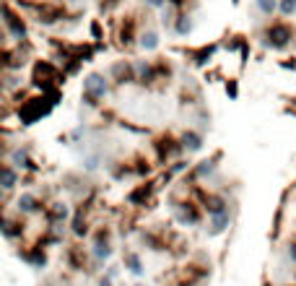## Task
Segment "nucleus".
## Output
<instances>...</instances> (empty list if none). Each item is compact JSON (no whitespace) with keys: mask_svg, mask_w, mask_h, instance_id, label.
Here are the masks:
<instances>
[{"mask_svg":"<svg viewBox=\"0 0 296 286\" xmlns=\"http://www.w3.org/2000/svg\"><path fill=\"white\" fill-rule=\"evenodd\" d=\"M179 146L184 148V151L195 154V151H200V148H203V135H200V133H195V130H187V133H182Z\"/></svg>","mask_w":296,"mask_h":286,"instance_id":"423d86ee","label":"nucleus"},{"mask_svg":"<svg viewBox=\"0 0 296 286\" xmlns=\"http://www.w3.org/2000/svg\"><path fill=\"white\" fill-rule=\"evenodd\" d=\"M296 13V0H280L278 3V16L280 19H291Z\"/></svg>","mask_w":296,"mask_h":286,"instance_id":"ddd939ff","label":"nucleus"},{"mask_svg":"<svg viewBox=\"0 0 296 286\" xmlns=\"http://www.w3.org/2000/svg\"><path fill=\"white\" fill-rule=\"evenodd\" d=\"M16 182H19V169L13 164H6L3 167V190H13Z\"/></svg>","mask_w":296,"mask_h":286,"instance_id":"9d476101","label":"nucleus"},{"mask_svg":"<svg viewBox=\"0 0 296 286\" xmlns=\"http://www.w3.org/2000/svg\"><path fill=\"white\" fill-rule=\"evenodd\" d=\"M138 44H140V50H146V52H153L156 47H159V34H156V29H140Z\"/></svg>","mask_w":296,"mask_h":286,"instance_id":"0eeeda50","label":"nucleus"},{"mask_svg":"<svg viewBox=\"0 0 296 286\" xmlns=\"http://www.w3.org/2000/svg\"><path fill=\"white\" fill-rule=\"evenodd\" d=\"M109 78H112L115 83H120V86L138 81L135 63H130V60H117V63H115L112 68H109Z\"/></svg>","mask_w":296,"mask_h":286,"instance_id":"20e7f679","label":"nucleus"},{"mask_svg":"<svg viewBox=\"0 0 296 286\" xmlns=\"http://www.w3.org/2000/svg\"><path fill=\"white\" fill-rule=\"evenodd\" d=\"M143 3H146L148 8H159V11H161V8H166L169 0H143Z\"/></svg>","mask_w":296,"mask_h":286,"instance_id":"f3484780","label":"nucleus"},{"mask_svg":"<svg viewBox=\"0 0 296 286\" xmlns=\"http://www.w3.org/2000/svg\"><path fill=\"white\" fill-rule=\"evenodd\" d=\"M65 3H81V0H65Z\"/></svg>","mask_w":296,"mask_h":286,"instance_id":"6ab92c4d","label":"nucleus"},{"mask_svg":"<svg viewBox=\"0 0 296 286\" xmlns=\"http://www.w3.org/2000/svg\"><path fill=\"white\" fill-rule=\"evenodd\" d=\"M8 164H13V167L16 169H31V167H34V161H31L29 159V151H26V148H16V151L11 154V161Z\"/></svg>","mask_w":296,"mask_h":286,"instance_id":"6e6552de","label":"nucleus"},{"mask_svg":"<svg viewBox=\"0 0 296 286\" xmlns=\"http://www.w3.org/2000/svg\"><path fill=\"white\" fill-rule=\"evenodd\" d=\"M68 214H70V208H68L65 203H55V206H52L50 219H52L55 224H60V221H65V219H68Z\"/></svg>","mask_w":296,"mask_h":286,"instance_id":"4468645a","label":"nucleus"},{"mask_svg":"<svg viewBox=\"0 0 296 286\" xmlns=\"http://www.w3.org/2000/svg\"><path fill=\"white\" fill-rule=\"evenodd\" d=\"M293 37H296V29H293L286 19L268 21V26L262 29V44H265L268 50H275V52L286 50L288 44L293 42Z\"/></svg>","mask_w":296,"mask_h":286,"instance_id":"f257e3e1","label":"nucleus"},{"mask_svg":"<svg viewBox=\"0 0 296 286\" xmlns=\"http://www.w3.org/2000/svg\"><path fill=\"white\" fill-rule=\"evenodd\" d=\"M192 29H195L192 13H190V11H182L179 16H177V21H174V26H171V32H174L177 37H190Z\"/></svg>","mask_w":296,"mask_h":286,"instance_id":"39448f33","label":"nucleus"},{"mask_svg":"<svg viewBox=\"0 0 296 286\" xmlns=\"http://www.w3.org/2000/svg\"><path fill=\"white\" fill-rule=\"evenodd\" d=\"M213 169H216V161H200V164H198V167L192 169V177H195V179H200V177H206V174H211Z\"/></svg>","mask_w":296,"mask_h":286,"instance_id":"2eb2a0df","label":"nucleus"},{"mask_svg":"<svg viewBox=\"0 0 296 286\" xmlns=\"http://www.w3.org/2000/svg\"><path fill=\"white\" fill-rule=\"evenodd\" d=\"M278 3H280V0H255V8H257L260 16H265V19L270 21L275 13H278Z\"/></svg>","mask_w":296,"mask_h":286,"instance_id":"1a4fd4ad","label":"nucleus"},{"mask_svg":"<svg viewBox=\"0 0 296 286\" xmlns=\"http://www.w3.org/2000/svg\"><path fill=\"white\" fill-rule=\"evenodd\" d=\"M229 227V211H224V214H216V216H211V234H221L224 229Z\"/></svg>","mask_w":296,"mask_h":286,"instance_id":"f8f14e48","label":"nucleus"},{"mask_svg":"<svg viewBox=\"0 0 296 286\" xmlns=\"http://www.w3.org/2000/svg\"><path fill=\"white\" fill-rule=\"evenodd\" d=\"M99 286H112V283H109V278H102V281H99Z\"/></svg>","mask_w":296,"mask_h":286,"instance_id":"a211bd4d","label":"nucleus"},{"mask_svg":"<svg viewBox=\"0 0 296 286\" xmlns=\"http://www.w3.org/2000/svg\"><path fill=\"white\" fill-rule=\"evenodd\" d=\"M109 94V78L104 76V73H88V76L83 78V104H88V107H96V104Z\"/></svg>","mask_w":296,"mask_h":286,"instance_id":"f03ea898","label":"nucleus"},{"mask_svg":"<svg viewBox=\"0 0 296 286\" xmlns=\"http://www.w3.org/2000/svg\"><path fill=\"white\" fill-rule=\"evenodd\" d=\"M125 263H128V268L133 270L135 276H138V273H143V265H140V258H138L135 252H128V255H125Z\"/></svg>","mask_w":296,"mask_h":286,"instance_id":"dca6fc26","label":"nucleus"},{"mask_svg":"<svg viewBox=\"0 0 296 286\" xmlns=\"http://www.w3.org/2000/svg\"><path fill=\"white\" fill-rule=\"evenodd\" d=\"M37 208H39V201H37V195H31V193H24L21 198H19V211H24V214H34Z\"/></svg>","mask_w":296,"mask_h":286,"instance_id":"9b49d317","label":"nucleus"},{"mask_svg":"<svg viewBox=\"0 0 296 286\" xmlns=\"http://www.w3.org/2000/svg\"><path fill=\"white\" fill-rule=\"evenodd\" d=\"M3 24H6V34H8V39H13L16 44H24V42L29 39L24 16L13 11V6L8 3V0H6V19H3Z\"/></svg>","mask_w":296,"mask_h":286,"instance_id":"7ed1b4c3","label":"nucleus"}]
</instances>
